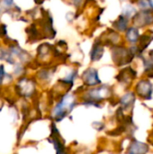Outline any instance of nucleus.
<instances>
[{"label": "nucleus", "instance_id": "obj_1", "mask_svg": "<svg viewBox=\"0 0 153 154\" xmlns=\"http://www.w3.org/2000/svg\"><path fill=\"white\" fill-rule=\"evenodd\" d=\"M135 55L130 49L119 45H114L112 48V58L117 66H124L131 63Z\"/></svg>", "mask_w": 153, "mask_h": 154}, {"label": "nucleus", "instance_id": "obj_2", "mask_svg": "<svg viewBox=\"0 0 153 154\" xmlns=\"http://www.w3.org/2000/svg\"><path fill=\"white\" fill-rule=\"evenodd\" d=\"M75 104L76 102L73 96L65 95L54 108L53 114L55 116L56 121H61L65 116H67V114L73 109Z\"/></svg>", "mask_w": 153, "mask_h": 154}, {"label": "nucleus", "instance_id": "obj_3", "mask_svg": "<svg viewBox=\"0 0 153 154\" xmlns=\"http://www.w3.org/2000/svg\"><path fill=\"white\" fill-rule=\"evenodd\" d=\"M133 23L137 27H144L153 23V14L151 11L142 10L133 17Z\"/></svg>", "mask_w": 153, "mask_h": 154}, {"label": "nucleus", "instance_id": "obj_4", "mask_svg": "<svg viewBox=\"0 0 153 154\" xmlns=\"http://www.w3.org/2000/svg\"><path fill=\"white\" fill-rule=\"evenodd\" d=\"M82 80L84 81L85 85L88 87H93L101 83V80L98 77V72L94 68H88L86 69L82 74Z\"/></svg>", "mask_w": 153, "mask_h": 154}, {"label": "nucleus", "instance_id": "obj_5", "mask_svg": "<svg viewBox=\"0 0 153 154\" xmlns=\"http://www.w3.org/2000/svg\"><path fill=\"white\" fill-rule=\"evenodd\" d=\"M136 92L137 94L144 98V99H151V95H152L153 88L151 83L149 80H141L137 85H136Z\"/></svg>", "mask_w": 153, "mask_h": 154}, {"label": "nucleus", "instance_id": "obj_6", "mask_svg": "<svg viewBox=\"0 0 153 154\" xmlns=\"http://www.w3.org/2000/svg\"><path fill=\"white\" fill-rule=\"evenodd\" d=\"M135 78H136V71L133 70L131 67L125 68L124 69L121 70L116 77L119 82L124 84H130L133 81V79H134Z\"/></svg>", "mask_w": 153, "mask_h": 154}, {"label": "nucleus", "instance_id": "obj_7", "mask_svg": "<svg viewBox=\"0 0 153 154\" xmlns=\"http://www.w3.org/2000/svg\"><path fill=\"white\" fill-rule=\"evenodd\" d=\"M105 52L104 45L101 40H97L94 42L91 52H90V59L91 61H97L101 60Z\"/></svg>", "mask_w": 153, "mask_h": 154}, {"label": "nucleus", "instance_id": "obj_8", "mask_svg": "<svg viewBox=\"0 0 153 154\" xmlns=\"http://www.w3.org/2000/svg\"><path fill=\"white\" fill-rule=\"evenodd\" d=\"M138 41H139V44H138L137 48H138V51H139V56H141V53H142L144 51V50H146L149 47V45L153 41L152 31H149L146 33L142 34L141 37H139Z\"/></svg>", "mask_w": 153, "mask_h": 154}, {"label": "nucleus", "instance_id": "obj_9", "mask_svg": "<svg viewBox=\"0 0 153 154\" xmlns=\"http://www.w3.org/2000/svg\"><path fill=\"white\" fill-rule=\"evenodd\" d=\"M148 151L149 148L146 144L139 142H133L130 146L128 152L129 154H145L147 153Z\"/></svg>", "mask_w": 153, "mask_h": 154}, {"label": "nucleus", "instance_id": "obj_10", "mask_svg": "<svg viewBox=\"0 0 153 154\" xmlns=\"http://www.w3.org/2000/svg\"><path fill=\"white\" fill-rule=\"evenodd\" d=\"M127 25H128V18L125 17L124 15L121 14L116 21L113 23V26L115 30L119 32H124L127 30Z\"/></svg>", "mask_w": 153, "mask_h": 154}, {"label": "nucleus", "instance_id": "obj_11", "mask_svg": "<svg viewBox=\"0 0 153 154\" xmlns=\"http://www.w3.org/2000/svg\"><path fill=\"white\" fill-rule=\"evenodd\" d=\"M140 37L139 31L136 27H130L126 31V39L131 43H135Z\"/></svg>", "mask_w": 153, "mask_h": 154}, {"label": "nucleus", "instance_id": "obj_12", "mask_svg": "<svg viewBox=\"0 0 153 154\" xmlns=\"http://www.w3.org/2000/svg\"><path fill=\"white\" fill-rule=\"evenodd\" d=\"M134 100H135L134 94L133 93H127L121 98L120 103L123 105L124 107H128L134 103Z\"/></svg>", "mask_w": 153, "mask_h": 154}, {"label": "nucleus", "instance_id": "obj_13", "mask_svg": "<svg viewBox=\"0 0 153 154\" xmlns=\"http://www.w3.org/2000/svg\"><path fill=\"white\" fill-rule=\"evenodd\" d=\"M138 6L144 11H153L152 0H138Z\"/></svg>", "mask_w": 153, "mask_h": 154}, {"label": "nucleus", "instance_id": "obj_14", "mask_svg": "<svg viewBox=\"0 0 153 154\" xmlns=\"http://www.w3.org/2000/svg\"><path fill=\"white\" fill-rule=\"evenodd\" d=\"M135 13H136V10H135L134 7H133L132 5H126L125 8H124L123 15H124L125 17L129 18L130 16L133 15V14H135Z\"/></svg>", "mask_w": 153, "mask_h": 154}, {"label": "nucleus", "instance_id": "obj_15", "mask_svg": "<svg viewBox=\"0 0 153 154\" xmlns=\"http://www.w3.org/2000/svg\"><path fill=\"white\" fill-rule=\"evenodd\" d=\"M84 2H85V0H70V4H71L72 5H74L76 8L82 7Z\"/></svg>", "mask_w": 153, "mask_h": 154}, {"label": "nucleus", "instance_id": "obj_16", "mask_svg": "<svg viewBox=\"0 0 153 154\" xmlns=\"http://www.w3.org/2000/svg\"><path fill=\"white\" fill-rule=\"evenodd\" d=\"M5 67L4 65H0V85L2 84L4 79H5Z\"/></svg>", "mask_w": 153, "mask_h": 154}, {"label": "nucleus", "instance_id": "obj_17", "mask_svg": "<svg viewBox=\"0 0 153 154\" xmlns=\"http://www.w3.org/2000/svg\"><path fill=\"white\" fill-rule=\"evenodd\" d=\"M6 35V26L3 23H0V37Z\"/></svg>", "mask_w": 153, "mask_h": 154}, {"label": "nucleus", "instance_id": "obj_18", "mask_svg": "<svg viewBox=\"0 0 153 154\" xmlns=\"http://www.w3.org/2000/svg\"><path fill=\"white\" fill-rule=\"evenodd\" d=\"M2 3L5 7H10L14 4V0H2Z\"/></svg>", "mask_w": 153, "mask_h": 154}, {"label": "nucleus", "instance_id": "obj_19", "mask_svg": "<svg viewBox=\"0 0 153 154\" xmlns=\"http://www.w3.org/2000/svg\"><path fill=\"white\" fill-rule=\"evenodd\" d=\"M149 60L153 63V50L149 51Z\"/></svg>", "mask_w": 153, "mask_h": 154}, {"label": "nucleus", "instance_id": "obj_20", "mask_svg": "<svg viewBox=\"0 0 153 154\" xmlns=\"http://www.w3.org/2000/svg\"><path fill=\"white\" fill-rule=\"evenodd\" d=\"M57 154H67L65 152V150H62V151H57Z\"/></svg>", "mask_w": 153, "mask_h": 154}, {"label": "nucleus", "instance_id": "obj_21", "mask_svg": "<svg viewBox=\"0 0 153 154\" xmlns=\"http://www.w3.org/2000/svg\"><path fill=\"white\" fill-rule=\"evenodd\" d=\"M2 107H3V105H2V103H0V110L2 109Z\"/></svg>", "mask_w": 153, "mask_h": 154}]
</instances>
